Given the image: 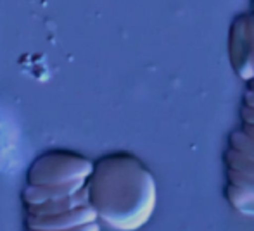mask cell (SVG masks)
<instances>
[{"label":"cell","instance_id":"obj_1","mask_svg":"<svg viewBox=\"0 0 254 231\" xmlns=\"http://www.w3.org/2000/svg\"><path fill=\"white\" fill-rule=\"evenodd\" d=\"M88 202L107 225L131 231L151 218L156 183L151 173L131 155L116 154L92 166L87 180Z\"/></svg>","mask_w":254,"mask_h":231},{"label":"cell","instance_id":"obj_2","mask_svg":"<svg viewBox=\"0 0 254 231\" xmlns=\"http://www.w3.org/2000/svg\"><path fill=\"white\" fill-rule=\"evenodd\" d=\"M228 59L235 74L248 83L254 78V67L251 59L248 38V14H241L234 19L228 31Z\"/></svg>","mask_w":254,"mask_h":231},{"label":"cell","instance_id":"obj_3","mask_svg":"<svg viewBox=\"0 0 254 231\" xmlns=\"http://www.w3.org/2000/svg\"><path fill=\"white\" fill-rule=\"evenodd\" d=\"M97 221V212L92 205L76 207L73 211L49 216H28V228L31 231H59Z\"/></svg>","mask_w":254,"mask_h":231},{"label":"cell","instance_id":"obj_4","mask_svg":"<svg viewBox=\"0 0 254 231\" xmlns=\"http://www.w3.org/2000/svg\"><path fill=\"white\" fill-rule=\"evenodd\" d=\"M90 205L88 202V188L85 185L80 191L67 197L52 198V200L38 202V204H26V211L30 216H49V214H61V212L73 211L76 207Z\"/></svg>","mask_w":254,"mask_h":231},{"label":"cell","instance_id":"obj_5","mask_svg":"<svg viewBox=\"0 0 254 231\" xmlns=\"http://www.w3.org/2000/svg\"><path fill=\"white\" fill-rule=\"evenodd\" d=\"M225 195H227V200L230 202V205L235 211H239L244 216H249V218H254V193H249V191L228 183Z\"/></svg>","mask_w":254,"mask_h":231},{"label":"cell","instance_id":"obj_6","mask_svg":"<svg viewBox=\"0 0 254 231\" xmlns=\"http://www.w3.org/2000/svg\"><path fill=\"white\" fill-rule=\"evenodd\" d=\"M228 148H234L235 152L242 154L244 157L254 161V140L249 135H246L242 130H237L234 133H230V138H228Z\"/></svg>","mask_w":254,"mask_h":231},{"label":"cell","instance_id":"obj_7","mask_svg":"<svg viewBox=\"0 0 254 231\" xmlns=\"http://www.w3.org/2000/svg\"><path fill=\"white\" fill-rule=\"evenodd\" d=\"M225 161H227V166L230 169H235V171H239V173L254 176V161L244 157L242 154L235 152L234 148H227V152H225Z\"/></svg>","mask_w":254,"mask_h":231},{"label":"cell","instance_id":"obj_8","mask_svg":"<svg viewBox=\"0 0 254 231\" xmlns=\"http://www.w3.org/2000/svg\"><path fill=\"white\" fill-rule=\"evenodd\" d=\"M227 178H228V183L235 185V186L242 188V190L249 191V193H254V176H249V174L239 173L235 169L228 168Z\"/></svg>","mask_w":254,"mask_h":231},{"label":"cell","instance_id":"obj_9","mask_svg":"<svg viewBox=\"0 0 254 231\" xmlns=\"http://www.w3.org/2000/svg\"><path fill=\"white\" fill-rule=\"evenodd\" d=\"M248 38H249V48H251L253 67H254V12L248 14Z\"/></svg>","mask_w":254,"mask_h":231},{"label":"cell","instance_id":"obj_10","mask_svg":"<svg viewBox=\"0 0 254 231\" xmlns=\"http://www.w3.org/2000/svg\"><path fill=\"white\" fill-rule=\"evenodd\" d=\"M241 116H242V123L254 124V107H248V105H242Z\"/></svg>","mask_w":254,"mask_h":231},{"label":"cell","instance_id":"obj_11","mask_svg":"<svg viewBox=\"0 0 254 231\" xmlns=\"http://www.w3.org/2000/svg\"><path fill=\"white\" fill-rule=\"evenodd\" d=\"M30 231H31V230H30ZM59 231H101V230H99L97 221H94V223H87V225H81V226H74V228L59 230Z\"/></svg>","mask_w":254,"mask_h":231},{"label":"cell","instance_id":"obj_12","mask_svg":"<svg viewBox=\"0 0 254 231\" xmlns=\"http://www.w3.org/2000/svg\"><path fill=\"white\" fill-rule=\"evenodd\" d=\"M244 105H248V107H254V90H246L244 93Z\"/></svg>","mask_w":254,"mask_h":231},{"label":"cell","instance_id":"obj_13","mask_svg":"<svg viewBox=\"0 0 254 231\" xmlns=\"http://www.w3.org/2000/svg\"><path fill=\"white\" fill-rule=\"evenodd\" d=\"M242 131H244L246 135H249V137L254 140V124H249V123H242Z\"/></svg>","mask_w":254,"mask_h":231},{"label":"cell","instance_id":"obj_14","mask_svg":"<svg viewBox=\"0 0 254 231\" xmlns=\"http://www.w3.org/2000/svg\"><path fill=\"white\" fill-rule=\"evenodd\" d=\"M248 88L249 90H254V78H251V80L248 81Z\"/></svg>","mask_w":254,"mask_h":231},{"label":"cell","instance_id":"obj_15","mask_svg":"<svg viewBox=\"0 0 254 231\" xmlns=\"http://www.w3.org/2000/svg\"><path fill=\"white\" fill-rule=\"evenodd\" d=\"M253 7H254V0H253Z\"/></svg>","mask_w":254,"mask_h":231}]
</instances>
